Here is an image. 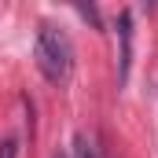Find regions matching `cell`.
<instances>
[{
    "label": "cell",
    "instance_id": "6da1fadb",
    "mask_svg": "<svg viewBox=\"0 0 158 158\" xmlns=\"http://www.w3.org/2000/svg\"><path fill=\"white\" fill-rule=\"evenodd\" d=\"M33 55H37L40 74L52 81V85H63V81L70 77V70H74V44H70V37L59 26H52V22H40Z\"/></svg>",
    "mask_w": 158,
    "mask_h": 158
},
{
    "label": "cell",
    "instance_id": "7a4b0ae2",
    "mask_svg": "<svg viewBox=\"0 0 158 158\" xmlns=\"http://www.w3.org/2000/svg\"><path fill=\"white\" fill-rule=\"evenodd\" d=\"M118 40H121V52H118V81L125 85V81H129V66H132V11H121V15H118Z\"/></svg>",
    "mask_w": 158,
    "mask_h": 158
},
{
    "label": "cell",
    "instance_id": "3957f363",
    "mask_svg": "<svg viewBox=\"0 0 158 158\" xmlns=\"http://www.w3.org/2000/svg\"><path fill=\"white\" fill-rule=\"evenodd\" d=\"M74 158H99V155H96V147H92V140H88L85 132L74 136Z\"/></svg>",
    "mask_w": 158,
    "mask_h": 158
},
{
    "label": "cell",
    "instance_id": "277c9868",
    "mask_svg": "<svg viewBox=\"0 0 158 158\" xmlns=\"http://www.w3.org/2000/svg\"><path fill=\"white\" fill-rule=\"evenodd\" d=\"M0 158H19V140H15V136H7V140L0 143Z\"/></svg>",
    "mask_w": 158,
    "mask_h": 158
},
{
    "label": "cell",
    "instance_id": "5b68a950",
    "mask_svg": "<svg viewBox=\"0 0 158 158\" xmlns=\"http://www.w3.org/2000/svg\"><path fill=\"white\" fill-rule=\"evenodd\" d=\"M52 158H70V155H66V151H55V155H52Z\"/></svg>",
    "mask_w": 158,
    "mask_h": 158
}]
</instances>
